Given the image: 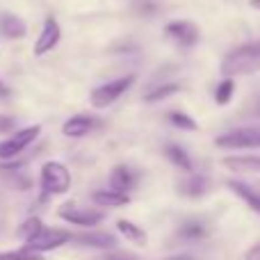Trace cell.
Listing matches in <instances>:
<instances>
[{"mask_svg": "<svg viewBox=\"0 0 260 260\" xmlns=\"http://www.w3.org/2000/svg\"><path fill=\"white\" fill-rule=\"evenodd\" d=\"M244 260H260V242H256L247 253H244Z\"/></svg>", "mask_w": 260, "mask_h": 260, "instance_id": "cell-29", "label": "cell"}, {"mask_svg": "<svg viewBox=\"0 0 260 260\" xmlns=\"http://www.w3.org/2000/svg\"><path fill=\"white\" fill-rule=\"evenodd\" d=\"M208 189H210V180H208L206 176H201V174H189L187 178H183L178 183V192L183 194V197H187V199L206 197Z\"/></svg>", "mask_w": 260, "mask_h": 260, "instance_id": "cell-14", "label": "cell"}, {"mask_svg": "<svg viewBox=\"0 0 260 260\" xmlns=\"http://www.w3.org/2000/svg\"><path fill=\"white\" fill-rule=\"evenodd\" d=\"M71 242H76L78 247H87V249L112 251L117 247V235L105 233V231H82V233H73Z\"/></svg>", "mask_w": 260, "mask_h": 260, "instance_id": "cell-10", "label": "cell"}, {"mask_svg": "<svg viewBox=\"0 0 260 260\" xmlns=\"http://www.w3.org/2000/svg\"><path fill=\"white\" fill-rule=\"evenodd\" d=\"M165 155H167V160H169L174 167H178L180 171L194 174V162H192L189 153L185 151L183 146H178V144H167V146H165Z\"/></svg>", "mask_w": 260, "mask_h": 260, "instance_id": "cell-18", "label": "cell"}, {"mask_svg": "<svg viewBox=\"0 0 260 260\" xmlns=\"http://www.w3.org/2000/svg\"><path fill=\"white\" fill-rule=\"evenodd\" d=\"M208 235H210V226H208V221L197 219V217L185 219L183 224L178 226V238L185 240V242H201V240H206Z\"/></svg>", "mask_w": 260, "mask_h": 260, "instance_id": "cell-12", "label": "cell"}, {"mask_svg": "<svg viewBox=\"0 0 260 260\" xmlns=\"http://www.w3.org/2000/svg\"><path fill=\"white\" fill-rule=\"evenodd\" d=\"M25 32H27L25 23L18 16H14V14H3L0 16V35H5L7 39H23Z\"/></svg>", "mask_w": 260, "mask_h": 260, "instance_id": "cell-20", "label": "cell"}, {"mask_svg": "<svg viewBox=\"0 0 260 260\" xmlns=\"http://www.w3.org/2000/svg\"><path fill=\"white\" fill-rule=\"evenodd\" d=\"M117 231L128 240V242H133L135 247H146L148 244L146 231H144L142 226H137L135 221H130V219H119L117 221Z\"/></svg>", "mask_w": 260, "mask_h": 260, "instance_id": "cell-19", "label": "cell"}, {"mask_svg": "<svg viewBox=\"0 0 260 260\" xmlns=\"http://www.w3.org/2000/svg\"><path fill=\"white\" fill-rule=\"evenodd\" d=\"M135 185H137V174L128 165H117L112 169V174H110V187L112 189L128 194Z\"/></svg>", "mask_w": 260, "mask_h": 260, "instance_id": "cell-15", "label": "cell"}, {"mask_svg": "<svg viewBox=\"0 0 260 260\" xmlns=\"http://www.w3.org/2000/svg\"><path fill=\"white\" fill-rule=\"evenodd\" d=\"M39 135H41V126H27V128L16 130L9 139L0 142V160H14L16 155H21L30 144L37 142Z\"/></svg>", "mask_w": 260, "mask_h": 260, "instance_id": "cell-7", "label": "cell"}, {"mask_svg": "<svg viewBox=\"0 0 260 260\" xmlns=\"http://www.w3.org/2000/svg\"><path fill=\"white\" fill-rule=\"evenodd\" d=\"M0 96H9V89L3 85V82H0Z\"/></svg>", "mask_w": 260, "mask_h": 260, "instance_id": "cell-31", "label": "cell"}, {"mask_svg": "<svg viewBox=\"0 0 260 260\" xmlns=\"http://www.w3.org/2000/svg\"><path fill=\"white\" fill-rule=\"evenodd\" d=\"M101 260H142V258L130 251H117V249H112V251H105V256Z\"/></svg>", "mask_w": 260, "mask_h": 260, "instance_id": "cell-26", "label": "cell"}, {"mask_svg": "<svg viewBox=\"0 0 260 260\" xmlns=\"http://www.w3.org/2000/svg\"><path fill=\"white\" fill-rule=\"evenodd\" d=\"M256 71H260V41H249V44L235 46L221 59V73L226 78L251 76Z\"/></svg>", "mask_w": 260, "mask_h": 260, "instance_id": "cell-1", "label": "cell"}, {"mask_svg": "<svg viewBox=\"0 0 260 260\" xmlns=\"http://www.w3.org/2000/svg\"><path fill=\"white\" fill-rule=\"evenodd\" d=\"M96 119L89 117V114H76V117L67 119L62 126V133L67 135V137L71 139H78V137H85V135H89L91 130L96 128Z\"/></svg>", "mask_w": 260, "mask_h": 260, "instance_id": "cell-13", "label": "cell"}, {"mask_svg": "<svg viewBox=\"0 0 260 260\" xmlns=\"http://www.w3.org/2000/svg\"><path fill=\"white\" fill-rule=\"evenodd\" d=\"M44 226H46V224H44V221L39 219V217H27V219L23 221L21 226H18L16 235H18V238L23 240V242H30V240L35 238V235L39 233V231L44 229Z\"/></svg>", "mask_w": 260, "mask_h": 260, "instance_id": "cell-21", "label": "cell"}, {"mask_svg": "<svg viewBox=\"0 0 260 260\" xmlns=\"http://www.w3.org/2000/svg\"><path fill=\"white\" fill-rule=\"evenodd\" d=\"M229 189L240 199V201L247 203L256 215H260V192H256L251 185H247L244 180H229Z\"/></svg>", "mask_w": 260, "mask_h": 260, "instance_id": "cell-16", "label": "cell"}, {"mask_svg": "<svg viewBox=\"0 0 260 260\" xmlns=\"http://www.w3.org/2000/svg\"><path fill=\"white\" fill-rule=\"evenodd\" d=\"M16 128V119L7 117V114H0V135H7Z\"/></svg>", "mask_w": 260, "mask_h": 260, "instance_id": "cell-28", "label": "cell"}, {"mask_svg": "<svg viewBox=\"0 0 260 260\" xmlns=\"http://www.w3.org/2000/svg\"><path fill=\"white\" fill-rule=\"evenodd\" d=\"M59 39H62V27H59L57 18L48 16L44 21V25H41V32H39V37H37L35 48L32 50H35L37 57H41V55L50 53V50L59 44Z\"/></svg>", "mask_w": 260, "mask_h": 260, "instance_id": "cell-9", "label": "cell"}, {"mask_svg": "<svg viewBox=\"0 0 260 260\" xmlns=\"http://www.w3.org/2000/svg\"><path fill=\"white\" fill-rule=\"evenodd\" d=\"M133 85H135V76H123V78H117V80H110V82H105V85L96 87V89L91 91L89 101L94 108L103 110V108H108V105H112L119 96L126 94Z\"/></svg>", "mask_w": 260, "mask_h": 260, "instance_id": "cell-6", "label": "cell"}, {"mask_svg": "<svg viewBox=\"0 0 260 260\" xmlns=\"http://www.w3.org/2000/svg\"><path fill=\"white\" fill-rule=\"evenodd\" d=\"M217 148H226V151H242V148H260V128H238L224 133L215 139Z\"/></svg>", "mask_w": 260, "mask_h": 260, "instance_id": "cell-5", "label": "cell"}, {"mask_svg": "<svg viewBox=\"0 0 260 260\" xmlns=\"http://www.w3.org/2000/svg\"><path fill=\"white\" fill-rule=\"evenodd\" d=\"M162 260H199V258H197V256H192V253H176V256L162 258Z\"/></svg>", "mask_w": 260, "mask_h": 260, "instance_id": "cell-30", "label": "cell"}, {"mask_svg": "<svg viewBox=\"0 0 260 260\" xmlns=\"http://www.w3.org/2000/svg\"><path fill=\"white\" fill-rule=\"evenodd\" d=\"M165 35L180 48H192L199 41V27L189 21H171L165 25Z\"/></svg>", "mask_w": 260, "mask_h": 260, "instance_id": "cell-8", "label": "cell"}, {"mask_svg": "<svg viewBox=\"0 0 260 260\" xmlns=\"http://www.w3.org/2000/svg\"><path fill=\"white\" fill-rule=\"evenodd\" d=\"M39 183L46 197H57V194H67L71 189V171L67 165L57 160H50L41 167L39 171Z\"/></svg>", "mask_w": 260, "mask_h": 260, "instance_id": "cell-2", "label": "cell"}, {"mask_svg": "<svg viewBox=\"0 0 260 260\" xmlns=\"http://www.w3.org/2000/svg\"><path fill=\"white\" fill-rule=\"evenodd\" d=\"M249 5H251L253 9H258V12H260V0H249Z\"/></svg>", "mask_w": 260, "mask_h": 260, "instance_id": "cell-32", "label": "cell"}, {"mask_svg": "<svg viewBox=\"0 0 260 260\" xmlns=\"http://www.w3.org/2000/svg\"><path fill=\"white\" fill-rule=\"evenodd\" d=\"M71 238H73V233H69V231H64V229L44 226V229H41L39 233H37L35 238L30 240V242L23 244V247L44 256V253L55 251V249H59V247H64V244H69V242H71Z\"/></svg>", "mask_w": 260, "mask_h": 260, "instance_id": "cell-3", "label": "cell"}, {"mask_svg": "<svg viewBox=\"0 0 260 260\" xmlns=\"http://www.w3.org/2000/svg\"><path fill=\"white\" fill-rule=\"evenodd\" d=\"M178 89L180 87L176 85V82H167V85H160V87H155V89H151L144 96V101H146V103H157V101H165V99H169V96L178 94Z\"/></svg>", "mask_w": 260, "mask_h": 260, "instance_id": "cell-22", "label": "cell"}, {"mask_svg": "<svg viewBox=\"0 0 260 260\" xmlns=\"http://www.w3.org/2000/svg\"><path fill=\"white\" fill-rule=\"evenodd\" d=\"M0 260H44V256L21 247V249H16V251H3L0 253Z\"/></svg>", "mask_w": 260, "mask_h": 260, "instance_id": "cell-25", "label": "cell"}, {"mask_svg": "<svg viewBox=\"0 0 260 260\" xmlns=\"http://www.w3.org/2000/svg\"><path fill=\"white\" fill-rule=\"evenodd\" d=\"M91 201L99 208H121V206H128L130 203V197L110 187V189H96V192L91 194Z\"/></svg>", "mask_w": 260, "mask_h": 260, "instance_id": "cell-17", "label": "cell"}, {"mask_svg": "<svg viewBox=\"0 0 260 260\" xmlns=\"http://www.w3.org/2000/svg\"><path fill=\"white\" fill-rule=\"evenodd\" d=\"M221 165L233 174L260 176V155H229L221 160Z\"/></svg>", "mask_w": 260, "mask_h": 260, "instance_id": "cell-11", "label": "cell"}, {"mask_svg": "<svg viewBox=\"0 0 260 260\" xmlns=\"http://www.w3.org/2000/svg\"><path fill=\"white\" fill-rule=\"evenodd\" d=\"M155 9H157V5L153 3V0H139V5H137V12L142 14V16H153Z\"/></svg>", "mask_w": 260, "mask_h": 260, "instance_id": "cell-27", "label": "cell"}, {"mask_svg": "<svg viewBox=\"0 0 260 260\" xmlns=\"http://www.w3.org/2000/svg\"><path fill=\"white\" fill-rule=\"evenodd\" d=\"M59 219H64L71 226H82V229H91V226H99L105 219L103 210H96V208H85L78 206V203H64L57 208Z\"/></svg>", "mask_w": 260, "mask_h": 260, "instance_id": "cell-4", "label": "cell"}, {"mask_svg": "<svg viewBox=\"0 0 260 260\" xmlns=\"http://www.w3.org/2000/svg\"><path fill=\"white\" fill-rule=\"evenodd\" d=\"M167 119H169V123L171 126H176V128H180V130H197V121H194L192 117H187L185 112H169L167 114Z\"/></svg>", "mask_w": 260, "mask_h": 260, "instance_id": "cell-24", "label": "cell"}, {"mask_svg": "<svg viewBox=\"0 0 260 260\" xmlns=\"http://www.w3.org/2000/svg\"><path fill=\"white\" fill-rule=\"evenodd\" d=\"M233 91H235L233 78H224V80L217 85V89H215V103L217 105H229L231 99H233Z\"/></svg>", "mask_w": 260, "mask_h": 260, "instance_id": "cell-23", "label": "cell"}]
</instances>
